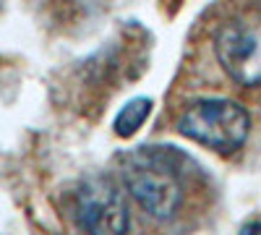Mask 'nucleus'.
I'll return each instance as SVG.
<instances>
[{"instance_id":"1","label":"nucleus","mask_w":261,"mask_h":235,"mask_svg":"<svg viewBox=\"0 0 261 235\" xmlns=\"http://www.w3.org/2000/svg\"><path fill=\"white\" fill-rule=\"evenodd\" d=\"M183 157L170 152V146H146L123 160V183L139 206L154 220H172L180 209L183 188L178 165Z\"/></svg>"},{"instance_id":"2","label":"nucleus","mask_w":261,"mask_h":235,"mask_svg":"<svg viewBox=\"0 0 261 235\" xmlns=\"http://www.w3.org/2000/svg\"><path fill=\"white\" fill-rule=\"evenodd\" d=\"M248 113L232 99L209 97L186 108L180 118V134L214 152H232L248 136Z\"/></svg>"},{"instance_id":"3","label":"nucleus","mask_w":261,"mask_h":235,"mask_svg":"<svg viewBox=\"0 0 261 235\" xmlns=\"http://www.w3.org/2000/svg\"><path fill=\"white\" fill-rule=\"evenodd\" d=\"M217 58L227 76L243 87L261 84V16L232 18L217 34Z\"/></svg>"},{"instance_id":"4","label":"nucleus","mask_w":261,"mask_h":235,"mask_svg":"<svg viewBox=\"0 0 261 235\" xmlns=\"http://www.w3.org/2000/svg\"><path fill=\"white\" fill-rule=\"evenodd\" d=\"M73 220L86 232H125L128 209L118 186L102 175L86 178L73 194Z\"/></svg>"},{"instance_id":"5","label":"nucleus","mask_w":261,"mask_h":235,"mask_svg":"<svg viewBox=\"0 0 261 235\" xmlns=\"http://www.w3.org/2000/svg\"><path fill=\"white\" fill-rule=\"evenodd\" d=\"M149 113H151V99L149 97H136V99L125 102L123 110L115 118V134L123 136V139L134 136L144 125V120L149 118Z\"/></svg>"},{"instance_id":"6","label":"nucleus","mask_w":261,"mask_h":235,"mask_svg":"<svg viewBox=\"0 0 261 235\" xmlns=\"http://www.w3.org/2000/svg\"><path fill=\"white\" fill-rule=\"evenodd\" d=\"M243 230H246V232H256V230H261V222H251V225H246Z\"/></svg>"}]
</instances>
